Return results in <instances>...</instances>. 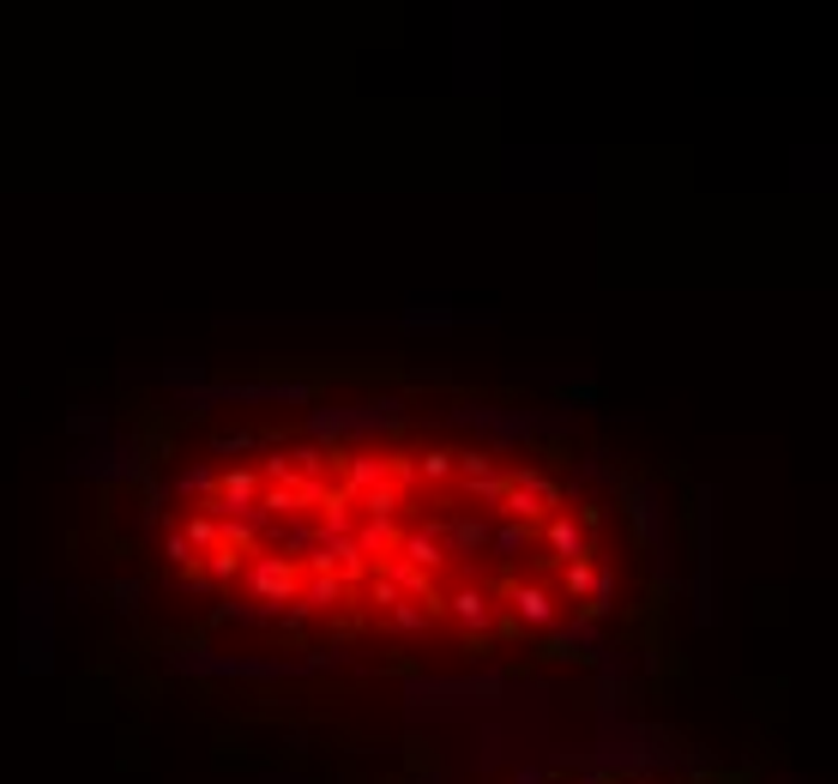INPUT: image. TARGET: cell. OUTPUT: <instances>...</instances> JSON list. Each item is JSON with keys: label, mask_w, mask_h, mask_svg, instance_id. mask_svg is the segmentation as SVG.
Wrapping results in <instances>:
<instances>
[{"label": "cell", "mask_w": 838, "mask_h": 784, "mask_svg": "<svg viewBox=\"0 0 838 784\" xmlns=\"http://www.w3.org/2000/svg\"><path fill=\"white\" fill-rule=\"evenodd\" d=\"M163 568L326 646L537 652L610 610L615 513L549 459L465 434H278L187 471Z\"/></svg>", "instance_id": "obj_1"}, {"label": "cell", "mask_w": 838, "mask_h": 784, "mask_svg": "<svg viewBox=\"0 0 838 784\" xmlns=\"http://www.w3.org/2000/svg\"><path fill=\"white\" fill-rule=\"evenodd\" d=\"M591 784H652V778H591Z\"/></svg>", "instance_id": "obj_2"}]
</instances>
